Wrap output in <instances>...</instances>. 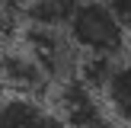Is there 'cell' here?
I'll return each mask as SVG.
<instances>
[{"label": "cell", "mask_w": 131, "mask_h": 128, "mask_svg": "<svg viewBox=\"0 0 131 128\" xmlns=\"http://www.w3.org/2000/svg\"><path fill=\"white\" fill-rule=\"evenodd\" d=\"M58 115L70 128H115V119L109 115L102 96L77 77L58 83Z\"/></svg>", "instance_id": "cell-3"}, {"label": "cell", "mask_w": 131, "mask_h": 128, "mask_svg": "<svg viewBox=\"0 0 131 128\" xmlns=\"http://www.w3.org/2000/svg\"><path fill=\"white\" fill-rule=\"evenodd\" d=\"M99 96L106 102L109 115L115 119V125L131 128V58H122L112 64Z\"/></svg>", "instance_id": "cell-5"}, {"label": "cell", "mask_w": 131, "mask_h": 128, "mask_svg": "<svg viewBox=\"0 0 131 128\" xmlns=\"http://www.w3.org/2000/svg\"><path fill=\"white\" fill-rule=\"evenodd\" d=\"M48 115V109L38 102V96L3 93L0 96V128H38Z\"/></svg>", "instance_id": "cell-6"}, {"label": "cell", "mask_w": 131, "mask_h": 128, "mask_svg": "<svg viewBox=\"0 0 131 128\" xmlns=\"http://www.w3.org/2000/svg\"><path fill=\"white\" fill-rule=\"evenodd\" d=\"M80 0H29L23 6L26 26H42V29H67Z\"/></svg>", "instance_id": "cell-7"}, {"label": "cell", "mask_w": 131, "mask_h": 128, "mask_svg": "<svg viewBox=\"0 0 131 128\" xmlns=\"http://www.w3.org/2000/svg\"><path fill=\"white\" fill-rule=\"evenodd\" d=\"M106 3L115 10V16L122 19V26H125L128 35H131V0H106Z\"/></svg>", "instance_id": "cell-9"}, {"label": "cell", "mask_w": 131, "mask_h": 128, "mask_svg": "<svg viewBox=\"0 0 131 128\" xmlns=\"http://www.w3.org/2000/svg\"><path fill=\"white\" fill-rule=\"evenodd\" d=\"M64 32L83 58H118L128 45V29L106 0H80Z\"/></svg>", "instance_id": "cell-1"}, {"label": "cell", "mask_w": 131, "mask_h": 128, "mask_svg": "<svg viewBox=\"0 0 131 128\" xmlns=\"http://www.w3.org/2000/svg\"><path fill=\"white\" fill-rule=\"evenodd\" d=\"M23 48L42 61V67L51 74L54 83H67L80 74L83 55L64 29H42V26H26L23 29Z\"/></svg>", "instance_id": "cell-2"}, {"label": "cell", "mask_w": 131, "mask_h": 128, "mask_svg": "<svg viewBox=\"0 0 131 128\" xmlns=\"http://www.w3.org/2000/svg\"><path fill=\"white\" fill-rule=\"evenodd\" d=\"M16 32H19V19H16V13H13V6L0 3V48H6V45L16 42Z\"/></svg>", "instance_id": "cell-8"}, {"label": "cell", "mask_w": 131, "mask_h": 128, "mask_svg": "<svg viewBox=\"0 0 131 128\" xmlns=\"http://www.w3.org/2000/svg\"><path fill=\"white\" fill-rule=\"evenodd\" d=\"M0 3H6V6H13V10H23L29 0H0Z\"/></svg>", "instance_id": "cell-11"}, {"label": "cell", "mask_w": 131, "mask_h": 128, "mask_svg": "<svg viewBox=\"0 0 131 128\" xmlns=\"http://www.w3.org/2000/svg\"><path fill=\"white\" fill-rule=\"evenodd\" d=\"M38 128H70V125H67L58 112H51V109H48V115H45V122H42Z\"/></svg>", "instance_id": "cell-10"}, {"label": "cell", "mask_w": 131, "mask_h": 128, "mask_svg": "<svg viewBox=\"0 0 131 128\" xmlns=\"http://www.w3.org/2000/svg\"><path fill=\"white\" fill-rule=\"evenodd\" d=\"M0 87L6 93L42 96L48 87H54V80L32 51H26L23 45L19 48L6 45V48H0Z\"/></svg>", "instance_id": "cell-4"}]
</instances>
